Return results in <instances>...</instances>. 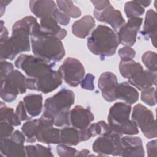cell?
I'll return each instance as SVG.
<instances>
[{
	"label": "cell",
	"instance_id": "6da1fadb",
	"mask_svg": "<svg viewBox=\"0 0 157 157\" xmlns=\"http://www.w3.org/2000/svg\"><path fill=\"white\" fill-rule=\"evenodd\" d=\"M37 23L34 17L26 16L13 24L11 36L0 41L1 61L13 60L18 54L30 50L29 36Z\"/></svg>",
	"mask_w": 157,
	"mask_h": 157
},
{
	"label": "cell",
	"instance_id": "7a4b0ae2",
	"mask_svg": "<svg viewBox=\"0 0 157 157\" xmlns=\"http://www.w3.org/2000/svg\"><path fill=\"white\" fill-rule=\"evenodd\" d=\"M74 100L75 95L72 91L61 89L45 100L42 117L52 120L56 127L69 126L70 108L74 104Z\"/></svg>",
	"mask_w": 157,
	"mask_h": 157
},
{
	"label": "cell",
	"instance_id": "3957f363",
	"mask_svg": "<svg viewBox=\"0 0 157 157\" xmlns=\"http://www.w3.org/2000/svg\"><path fill=\"white\" fill-rule=\"evenodd\" d=\"M119 44L117 33L102 25H98L87 39L89 50L102 59L115 55Z\"/></svg>",
	"mask_w": 157,
	"mask_h": 157
},
{
	"label": "cell",
	"instance_id": "277c9868",
	"mask_svg": "<svg viewBox=\"0 0 157 157\" xmlns=\"http://www.w3.org/2000/svg\"><path fill=\"white\" fill-rule=\"evenodd\" d=\"M30 37L31 49L35 56L52 64L64 56L65 50L61 40L41 34Z\"/></svg>",
	"mask_w": 157,
	"mask_h": 157
},
{
	"label": "cell",
	"instance_id": "5b68a950",
	"mask_svg": "<svg viewBox=\"0 0 157 157\" xmlns=\"http://www.w3.org/2000/svg\"><path fill=\"white\" fill-rule=\"evenodd\" d=\"M131 112L130 104L125 102H116L109 110L108 124L113 131L120 134L136 135L139 133L136 123L129 119Z\"/></svg>",
	"mask_w": 157,
	"mask_h": 157
},
{
	"label": "cell",
	"instance_id": "8992f818",
	"mask_svg": "<svg viewBox=\"0 0 157 157\" xmlns=\"http://www.w3.org/2000/svg\"><path fill=\"white\" fill-rule=\"evenodd\" d=\"M26 78L21 72L15 69L1 80V98L7 102L15 101L19 94L26 93Z\"/></svg>",
	"mask_w": 157,
	"mask_h": 157
},
{
	"label": "cell",
	"instance_id": "52a82bcc",
	"mask_svg": "<svg viewBox=\"0 0 157 157\" xmlns=\"http://www.w3.org/2000/svg\"><path fill=\"white\" fill-rule=\"evenodd\" d=\"M55 64H49L33 55L22 54L16 59L15 66L22 70L28 77L40 78L52 72Z\"/></svg>",
	"mask_w": 157,
	"mask_h": 157
},
{
	"label": "cell",
	"instance_id": "ba28073f",
	"mask_svg": "<svg viewBox=\"0 0 157 157\" xmlns=\"http://www.w3.org/2000/svg\"><path fill=\"white\" fill-rule=\"evenodd\" d=\"M132 120L148 139L156 137V121L153 112L145 106L138 104L132 109Z\"/></svg>",
	"mask_w": 157,
	"mask_h": 157
},
{
	"label": "cell",
	"instance_id": "9c48e42d",
	"mask_svg": "<svg viewBox=\"0 0 157 157\" xmlns=\"http://www.w3.org/2000/svg\"><path fill=\"white\" fill-rule=\"evenodd\" d=\"M58 71L65 82L70 86H77L83 78L85 71L82 63L77 59L67 57Z\"/></svg>",
	"mask_w": 157,
	"mask_h": 157
},
{
	"label": "cell",
	"instance_id": "30bf717a",
	"mask_svg": "<svg viewBox=\"0 0 157 157\" xmlns=\"http://www.w3.org/2000/svg\"><path fill=\"white\" fill-rule=\"evenodd\" d=\"M121 136L113 130L109 134L101 136L94 140L92 145L93 151L101 156H121Z\"/></svg>",
	"mask_w": 157,
	"mask_h": 157
},
{
	"label": "cell",
	"instance_id": "8fae6325",
	"mask_svg": "<svg viewBox=\"0 0 157 157\" xmlns=\"http://www.w3.org/2000/svg\"><path fill=\"white\" fill-rule=\"evenodd\" d=\"M25 141L26 137L24 134L16 130L9 137L0 139L1 153L7 157L26 156L24 146Z\"/></svg>",
	"mask_w": 157,
	"mask_h": 157
},
{
	"label": "cell",
	"instance_id": "7c38bea8",
	"mask_svg": "<svg viewBox=\"0 0 157 157\" xmlns=\"http://www.w3.org/2000/svg\"><path fill=\"white\" fill-rule=\"evenodd\" d=\"M142 20L139 17L129 18L128 22L118 29L117 36L120 44L126 47H131L135 44L137 34L141 26Z\"/></svg>",
	"mask_w": 157,
	"mask_h": 157
},
{
	"label": "cell",
	"instance_id": "4fadbf2b",
	"mask_svg": "<svg viewBox=\"0 0 157 157\" xmlns=\"http://www.w3.org/2000/svg\"><path fill=\"white\" fill-rule=\"evenodd\" d=\"M40 120V126L36 135L37 140L47 144H60V129L53 128V123L49 119L41 116Z\"/></svg>",
	"mask_w": 157,
	"mask_h": 157
},
{
	"label": "cell",
	"instance_id": "5bb4252c",
	"mask_svg": "<svg viewBox=\"0 0 157 157\" xmlns=\"http://www.w3.org/2000/svg\"><path fill=\"white\" fill-rule=\"evenodd\" d=\"M93 15L99 21L110 25L114 30L119 29L125 23L120 11L115 9L111 4L102 10H94Z\"/></svg>",
	"mask_w": 157,
	"mask_h": 157
},
{
	"label": "cell",
	"instance_id": "9a60e30c",
	"mask_svg": "<svg viewBox=\"0 0 157 157\" xmlns=\"http://www.w3.org/2000/svg\"><path fill=\"white\" fill-rule=\"evenodd\" d=\"M94 119L93 113L81 105H75L69 112L70 124L78 130L87 128Z\"/></svg>",
	"mask_w": 157,
	"mask_h": 157
},
{
	"label": "cell",
	"instance_id": "2e32d148",
	"mask_svg": "<svg viewBox=\"0 0 157 157\" xmlns=\"http://www.w3.org/2000/svg\"><path fill=\"white\" fill-rule=\"evenodd\" d=\"M117 76L111 72H105L101 74L98 86L101 91L103 98L107 102H112L117 99L115 95V90L118 85Z\"/></svg>",
	"mask_w": 157,
	"mask_h": 157
},
{
	"label": "cell",
	"instance_id": "e0dca14e",
	"mask_svg": "<svg viewBox=\"0 0 157 157\" xmlns=\"http://www.w3.org/2000/svg\"><path fill=\"white\" fill-rule=\"evenodd\" d=\"M121 156L144 157L145 151L142 140L139 137L124 136L121 137Z\"/></svg>",
	"mask_w": 157,
	"mask_h": 157
},
{
	"label": "cell",
	"instance_id": "ac0fdd59",
	"mask_svg": "<svg viewBox=\"0 0 157 157\" xmlns=\"http://www.w3.org/2000/svg\"><path fill=\"white\" fill-rule=\"evenodd\" d=\"M39 24L40 26L38 29L31 36L41 34L62 40L67 35L66 30L61 28L52 17L40 19Z\"/></svg>",
	"mask_w": 157,
	"mask_h": 157
},
{
	"label": "cell",
	"instance_id": "d6986e66",
	"mask_svg": "<svg viewBox=\"0 0 157 157\" xmlns=\"http://www.w3.org/2000/svg\"><path fill=\"white\" fill-rule=\"evenodd\" d=\"M63 78L58 71H53L46 75L36 79V91L44 94L50 93L62 84Z\"/></svg>",
	"mask_w": 157,
	"mask_h": 157
},
{
	"label": "cell",
	"instance_id": "ffe728a7",
	"mask_svg": "<svg viewBox=\"0 0 157 157\" xmlns=\"http://www.w3.org/2000/svg\"><path fill=\"white\" fill-rule=\"evenodd\" d=\"M31 12L40 19L52 17L58 9L56 2L51 0H33L29 2Z\"/></svg>",
	"mask_w": 157,
	"mask_h": 157
},
{
	"label": "cell",
	"instance_id": "44dd1931",
	"mask_svg": "<svg viewBox=\"0 0 157 157\" xmlns=\"http://www.w3.org/2000/svg\"><path fill=\"white\" fill-rule=\"evenodd\" d=\"M157 75L156 72L149 70L143 69L133 77L128 79V83L137 88L139 90H143L147 88L156 85Z\"/></svg>",
	"mask_w": 157,
	"mask_h": 157
},
{
	"label": "cell",
	"instance_id": "7402d4cb",
	"mask_svg": "<svg viewBox=\"0 0 157 157\" xmlns=\"http://www.w3.org/2000/svg\"><path fill=\"white\" fill-rule=\"evenodd\" d=\"M95 26V20L91 15H85L72 25V34L80 39L86 37Z\"/></svg>",
	"mask_w": 157,
	"mask_h": 157
},
{
	"label": "cell",
	"instance_id": "603a6c76",
	"mask_svg": "<svg viewBox=\"0 0 157 157\" xmlns=\"http://www.w3.org/2000/svg\"><path fill=\"white\" fill-rule=\"evenodd\" d=\"M115 95L117 99L124 101L130 105L136 103L139 99L137 90L127 82L118 83L115 90Z\"/></svg>",
	"mask_w": 157,
	"mask_h": 157
},
{
	"label": "cell",
	"instance_id": "cb8c5ba5",
	"mask_svg": "<svg viewBox=\"0 0 157 157\" xmlns=\"http://www.w3.org/2000/svg\"><path fill=\"white\" fill-rule=\"evenodd\" d=\"M156 12L153 9H149L146 13L143 30L140 33L144 37L150 38L155 47H156Z\"/></svg>",
	"mask_w": 157,
	"mask_h": 157
},
{
	"label": "cell",
	"instance_id": "d4e9b609",
	"mask_svg": "<svg viewBox=\"0 0 157 157\" xmlns=\"http://www.w3.org/2000/svg\"><path fill=\"white\" fill-rule=\"evenodd\" d=\"M80 141H86L92 137L96 136H103L110 132L112 130L108 124L104 121H99L90 124L87 128L78 130Z\"/></svg>",
	"mask_w": 157,
	"mask_h": 157
},
{
	"label": "cell",
	"instance_id": "484cf974",
	"mask_svg": "<svg viewBox=\"0 0 157 157\" xmlns=\"http://www.w3.org/2000/svg\"><path fill=\"white\" fill-rule=\"evenodd\" d=\"M27 113L31 117L39 115L43 108V98L39 94H30L23 98Z\"/></svg>",
	"mask_w": 157,
	"mask_h": 157
},
{
	"label": "cell",
	"instance_id": "4316f807",
	"mask_svg": "<svg viewBox=\"0 0 157 157\" xmlns=\"http://www.w3.org/2000/svg\"><path fill=\"white\" fill-rule=\"evenodd\" d=\"M119 71L121 76L128 79L133 77L144 69L142 66L134 60L122 61L119 64Z\"/></svg>",
	"mask_w": 157,
	"mask_h": 157
},
{
	"label": "cell",
	"instance_id": "83f0119b",
	"mask_svg": "<svg viewBox=\"0 0 157 157\" xmlns=\"http://www.w3.org/2000/svg\"><path fill=\"white\" fill-rule=\"evenodd\" d=\"M61 143L69 146L77 145L80 143L79 131L75 128L65 126L60 129Z\"/></svg>",
	"mask_w": 157,
	"mask_h": 157
},
{
	"label": "cell",
	"instance_id": "f1b7e54d",
	"mask_svg": "<svg viewBox=\"0 0 157 157\" xmlns=\"http://www.w3.org/2000/svg\"><path fill=\"white\" fill-rule=\"evenodd\" d=\"M40 118L28 120L22 127V132L26 137V141L28 143H33L37 140L36 135L40 126Z\"/></svg>",
	"mask_w": 157,
	"mask_h": 157
},
{
	"label": "cell",
	"instance_id": "f546056e",
	"mask_svg": "<svg viewBox=\"0 0 157 157\" xmlns=\"http://www.w3.org/2000/svg\"><path fill=\"white\" fill-rule=\"evenodd\" d=\"M0 119L5 121L13 126L21 124V121L18 118L12 108L7 107L3 102H0Z\"/></svg>",
	"mask_w": 157,
	"mask_h": 157
},
{
	"label": "cell",
	"instance_id": "4dcf8cb0",
	"mask_svg": "<svg viewBox=\"0 0 157 157\" xmlns=\"http://www.w3.org/2000/svg\"><path fill=\"white\" fill-rule=\"evenodd\" d=\"M56 3L59 9L69 17L76 18L82 14L80 9L75 6L72 1H56Z\"/></svg>",
	"mask_w": 157,
	"mask_h": 157
},
{
	"label": "cell",
	"instance_id": "1f68e13d",
	"mask_svg": "<svg viewBox=\"0 0 157 157\" xmlns=\"http://www.w3.org/2000/svg\"><path fill=\"white\" fill-rule=\"evenodd\" d=\"M26 156H53L51 148L40 144L25 146Z\"/></svg>",
	"mask_w": 157,
	"mask_h": 157
},
{
	"label": "cell",
	"instance_id": "d6a6232c",
	"mask_svg": "<svg viewBox=\"0 0 157 157\" xmlns=\"http://www.w3.org/2000/svg\"><path fill=\"white\" fill-rule=\"evenodd\" d=\"M144 12V8L138 3L137 1H131L125 3L124 12L128 18L139 17Z\"/></svg>",
	"mask_w": 157,
	"mask_h": 157
},
{
	"label": "cell",
	"instance_id": "836d02e7",
	"mask_svg": "<svg viewBox=\"0 0 157 157\" xmlns=\"http://www.w3.org/2000/svg\"><path fill=\"white\" fill-rule=\"evenodd\" d=\"M156 53L154 52L147 51L142 56V61L148 70L156 72L157 61Z\"/></svg>",
	"mask_w": 157,
	"mask_h": 157
},
{
	"label": "cell",
	"instance_id": "e575fe53",
	"mask_svg": "<svg viewBox=\"0 0 157 157\" xmlns=\"http://www.w3.org/2000/svg\"><path fill=\"white\" fill-rule=\"evenodd\" d=\"M141 100L149 106H154L156 104V89L151 86L142 90Z\"/></svg>",
	"mask_w": 157,
	"mask_h": 157
},
{
	"label": "cell",
	"instance_id": "d590c367",
	"mask_svg": "<svg viewBox=\"0 0 157 157\" xmlns=\"http://www.w3.org/2000/svg\"><path fill=\"white\" fill-rule=\"evenodd\" d=\"M57 154L60 157L77 156L78 151L75 148L71 147L63 144H59L56 147Z\"/></svg>",
	"mask_w": 157,
	"mask_h": 157
},
{
	"label": "cell",
	"instance_id": "8d00e7d4",
	"mask_svg": "<svg viewBox=\"0 0 157 157\" xmlns=\"http://www.w3.org/2000/svg\"><path fill=\"white\" fill-rule=\"evenodd\" d=\"M118 55L122 61L132 60L136 55V51L131 47L124 46L119 49Z\"/></svg>",
	"mask_w": 157,
	"mask_h": 157
},
{
	"label": "cell",
	"instance_id": "74e56055",
	"mask_svg": "<svg viewBox=\"0 0 157 157\" xmlns=\"http://www.w3.org/2000/svg\"><path fill=\"white\" fill-rule=\"evenodd\" d=\"M13 126L7 121H1L0 127V139L9 137L13 132Z\"/></svg>",
	"mask_w": 157,
	"mask_h": 157
},
{
	"label": "cell",
	"instance_id": "f35d334b",
	"mask_svg": "<svg viewBox=\"0 0 157 157\" xmlns=\"http://www.w3.org/2000/svg\"><path fill=\"white\" fill-rule=\"evenodd\" d=\"M95 77L89 73L87 74L82 79V80L80 82V86L82 88L86 90L92 91L94 89V80Z\"/></svg>",
	"mask_w": 157,
	"mask_h": 157
},
{
	"label": "cell",
	"instance_id": "ab89813d",
	"mask_svg": "<svg viewBox=\"0 0 157 157\" xmlns=\"http://www.w3.org/2000/svg\"><path fill=\"white\" fill-rule=\"evenodd\" d=\"M15 113L20 121H26L31 119V117L28 115L23 101H20L17 106Z\"/></svg>",
	"mask_w": 157,
	"mask_h": 157
},
{
	"label": "cell",
	"instance_id": "60d3db41",
	"mask_svg": "<svg viewBox=\"0 0 157 157\" xmlns=\"http://www.w3.org/2000/svg\"><path fill=\"white\" fill-rule=\"evenodd\" d=\"M52 17L58 23L63 26H66L70 22V18L68 16L62 12L59 9H57L53 13Z\"/></svg>",
	"mask_w": 157,
	"mask_h": 157
},
{
	"label": "cell",
	"instance_id": "b9f144b4",
	"mask_svg": "<svg viewBox=\"0 0 157 157\" xmlns=\"http://www.w3.org/2000/svg\"><path fill=\"white\" fill-rule=\"evenodd\" d=\"M1 80L5 78L9 74L14 70L13 65L5 60L1 61Z\"/></svg>",
	"mask_w": 157,
	"mask_h": 157
},
{
	"label": "cell",
	"instance_id": "7bdbcfd3",
	"mask_svg": "<svg viewBox=\"0 0 157 157\" xmlns=\"http://www.w3.org/2000/svg\"><path fill=\"white\" fill-rule=\"evenodd\" d=\"M147 154L149 157H156V148H157V140H153L148 142L146 145Z\"/></svg>",
	"mask_w": 157,
	"mask_h": 157
},
{
	"label": "cell",
	"instance_id": "ee69618b",
	"mask_svg": "<svg viewBox=\"0 0 157 157\" xmlns=\"http://www.w3.org/2000/svg\"><path fill=\"white\" fill-rule=\"evenodd\" d=\"M91 2L94 5V10H102L110 4L109 1H91Z\"/></svg>",
	"mask_w": 157,
	"mask_h": 157
},
{
	"label": "cell",
	"instance_id": "f6af8a7d",
	"mask_svg": "<svg viewBox=\"0 0 157 157\" xmlns=\"http://www.w3.org/2000/svg\"><path fill=\"white\" fill-rule=\"evenodd\" d=\"M11 2V1H3L0 0V11H1V17H2L4 14L6 7Z\"/></svg>",
	"mask_w": 157,
	"mask_h": 157
},
{
	"label": "cell",
	"instance_id": "bcb514c9",
	"mask_svg": "<svg viewBox=\"0 0 157 157\" xmlns=\"http://www.w3.org/2000/svg\"><path fill=\"white\" fill-rule=\"evenodd\" d=\"M90 151L86 149L82 150L81 151H78L77 156H94V155H90Z\"/></svg>",
	"mask_w": 157,
	"mask_h": 157
},
{
	"label": "cell",
	"instance_id": "7dc6e473",
	"mask_svg": "<svg viewBox=\"0 0 157 157\" xmlns=\"http://www.w3.org/2000/svg\"><path fill=\"white\" fill-rule=\"evenodd\" d=\"M137 2H138V3H139L140 6H142L144 8L149 6V5L150 4V3L151 2V1H142V0L137 1Z\"/></svg>",
	"mask_w": 157,
	"mask_h": 157
}]
</instances>
